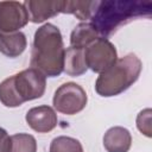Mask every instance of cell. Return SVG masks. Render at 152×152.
<instances>
[{"mask_svg": "<svg viewBox=\"0 0 152 152\" xmlns=\"http://www.w3.org/2000/svg\"><path fill=\"white\" fill-rule=\"evenodd\" d=\"M152 2L141 0H104L100 1L93 14L91 25L99 36L107 37L121 26L138 18H150Z\"/></svg>", "mask_w": 152, "mask_h": 152, "instance_id": "2", "label": "cell"}, {"mask_svg": "<svg viewBox=\"0 0 152 152\" xmlns=\"http://www.w3.org/2000/svg\"><path fill=\"white\" fill-rule=\"evenodd\" d=\"M27 46V39L24 32H0V52L10 58L19 57Z\"/></svg>", "mask_w": 152, "mask_h": 152, "instance_id": "11", "label": "cell"}, {"mask_svg": "<svg viewBox=\"0 0 152 152\" xmlns=\"http://www.w3.org/2000/svg\"><path fill=\"white\" fill-rule=\"evenodd\" d=\"M10 152H37V140L28 133H15L10 137Z\"/></svg>", "mask_w": 152, "mask_h": 152, "instance_id": "15", "label": "cell"}, {"mask_svg": "<svg viewBox=\"0 0 152 152\" xmlns=\"http://www.w3.org/2000/svg\"><path fill=\"white\" fill-rule=\"evenodd\" d=\"M63 1H48V0H26L24 6L28 14V21L34 24L43 23L59 13H62Z\"/></svg>", "mask_w": 152, "mask_h": 152, "instance_id": "9", "label": "cell"}, {"mask_svg": "<svg viewBox=\"0 0 152 152\" xmlns=\"http://www.w3.org/2000/svg\"><path fill=\"white\" fill-rule=\"evenodd\" d=\"M100 36L91 23H80L75 26L70 34V46L84 50Z\"/></svg>", "mask_w": 152, "mask_h": 152, "instance_id": "13", "label": "cell"}, {"mask_svg": "<svg viewBox=\"0 0 152 152\" xmlns=\"http://www.w3.org/2000/svg\"><path fill=\"white\" fill-rule=\"evenodd\" d=\"M84 59L88 69L102 74L118 61V51L110 40L99 37L84 49Z\"/></svg>", "mask_w": 152, "mask_h": 152, "instance_id": "6", "label": "cell"}, {"mask_svg": "<svg viewBox=\"0 0 152 152\" xmlns=\"http://www.w3.org/2000/svg\"><path fill=\"white\" fill-rule=\"evenodd\" d=\"M88 102L86 90L75 82H65L59 86L52 97L53 108L65 115H75L82 112Z\"/></svg>", "mask_w": 152, "mask_h": 152, "instance_id": "5", "label": "cell"}, {"mask_svg": "<svg viewBox=\"0 0 152 152\" xmlns=\"http://www.w3.org/2000/svg\"><path fill=\"white\" fill-rule=\"evenodd\" d=\"M49 152H83V147L76 138L59 135L50 142Z\"/></svg>", "mask_w": 152, "mask_h": 152, "instance_id": "16", "label": "cell"}, {"mask_svg": "<svg viewBox=\"0 0 152 152\" xmlns=\"http://www.w3.org/2000/svg\"><path fill=\"white\" fill-rule=\"evenodd\" d=\"M102 141L107 152H128L132 145V135L127 128L114 126L107 129Z\"/></svg>", "mask_w": 152, "mask_h": 152, "instance_id": "10", "label": "cell"}, {"mask_svg": "<svg viewBox=\"0 0 152 152\" xmlns=\"http://www.w3.org/2000/svg\"><path fill=\"white\" fill-rule=\"evenodd\" d=\"M26 124L37 133H49L56 128L58 118L55 109L48 104L32 107L25 115Z\"/></svg>", "mask_w": 152, "mask_h": 152, "instance_id": "8", "label": "cell"}, {"mask_svg": "<svg viewBox=\"0 0 152 152\" xmlns=\"http://www.w3.org/2000/svg\"><path fill=\"white\" fill-rule=\"evenodd\" d=\"M46 89V77L33 68H27L5 78L0 83V102L8 108L40 99Z\"/></svg>", "mask_w": 152, "mask_h": 152, "instance_id": "3", "label": "cell"}, {"mask_svg": "<svg viewBox=\"0 0 152 152\" xmlns=\"http://www.w3.org/2000/svg\"><path fill=\"white\" fill-rule=\"evenodd\" d=\"M88 70L86 59H84V50L82 49H75V48H68L64 52V66L63 71L71 76L77 77Z\"/></svg>", "mask_w": 152, "mask_h": 152, "instance_id": "12", "label": "cell"}, {"mask_svg": "<svg viewBox=\"0 0 152 152\" xmlns=\"http://www.w3.org/2000/svg\"><path fill=\"white\" fill-rule=\"evenodd\" d=\"M151 113H152L151 109L146 108V109H142L137 116V127L147 138H151V135H152L151 134L152 133V129H151Z\"/></svg>", "mask_w": 152, "mask_h": 152, "instance_id": "17", "label": "cell"}, {"mask_svg": "<svg viewBox=\"0 0 152 152\" xmlns=\"http://www.w3.org/2000/svg\"><path fill=\"white\" fill-rule=\"evenodd\" d=\"M142 63L135 53H128L99 75L95 82V91L102 97L116 96L127 90L140 76Z\"/></svg>", "mask_w": 152, "mask_h": 152, "instance_id": "4", "label": "cell"}, {"mask_svg": "<svg viewBox=\"0 0 152 152\" xmlns=\"http://www.w3.org/2000/svg\"><path fill=\"white\" fill-rule=\"evenodd\" d=\"M97 0L95 1H63L62 5V13H68V14H74L77 19L80 20H88L93 17L95 13L97 6H99Z\"/></svg>", "mask_w": 152, "mask_h": 152, "instance_id": "14", "label": "cell"}, {"mask_svg": "<svg viewBox=\"0 0 152 152\" xmlns=\"http://www.w3.org/2000/svg\"><path fill=\"white\" fill-rule=\"evenodd\" d=\"M64 44L59 28L46 23L37 28L31 51V68L40 71L45 77H57L63 72Z\"/></svg>", "mask_w": 152, "mask_h": 152, "instance_id": "1", "label": "cell"}, {"mask_svg": "<svg viewBox=\"0 0 152 152\" xmlns=\"http://www.w3.org/2000/svg\"><path fill=\"white\" fill-rule=\"evenodd\" d=\"M28 23V14L24 2L0 1V32L20 31Z\"/></svg>", "mask_w": 152, "mask_h": 152, "instance_id": "7", "label": "cell"}, {"mask_svg": "<svg viewBox=\"0 0 152 152\" xmlns=\"http://www.w3.org/2000/svg\"><path fill=\"white\" fill-rule=\"evenodd\" d=\"M0 152H10V135L2 127H0Z\"/></svg>", "mask_w": 152, "mask_h": 152, "instance_id": "18", "label": "cell"}]
</instances>
